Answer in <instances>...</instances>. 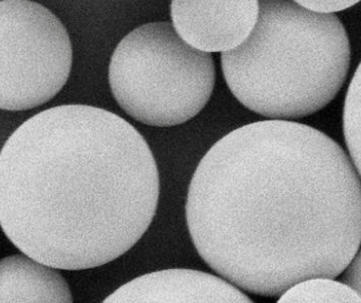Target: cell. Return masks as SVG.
Returning <instances> with one entry per match:
<instances>
[{"label":"cell","instance_id":"obj_9","mask_svg":"<svg viewBox=\"0 0 361 303\" xmlns=\"http://www.w3.org/2000/svg\"><path fill=\"white\" fill-rule=\"evenodd\" d=\"M283 303H360V294L347 283L329 277L299 281L280 296Z\"/></svg>","mask_w":361,"mask_h":303},{"label":"cell","instance_id":"obj_10","mask_svg":"<svg viewBox=\"0 0 361 303\" xmlns=\"http://www.w3.org/2000/svg\"><path fill=\"white\" fill-rule=\"evenodd\" d=\"M343 133L352 162L361 179V61L345 97Z\"/></svg>","mask_w":361,"mask_h":303},{"label":"cell","instance_id":"obj_6","mask_svg":"<svg viewBox=\"0 0 361 303\" xmlns=\"http://www.w3.org/2000/svg\"><path fill=\"white\" fill-rule=\"evenodd\" d=\"M260 13V0H171L180 37L204 52H227L245 42Z\"/></svg>","mask_w":361,"mask_h":303},{"label":"cell","instance_id":"obj_11","mask_svg":"<svg viewBox=\"0 0 361 303\" xmlns=\"http://www.w3.org/2000/svg\"><path fill=\"white\" fill-rule=\"evenodd\" d=\"M299 6L319 13L341 12L352 8L361 0H293Z\"/></svg>","mask_w":361,"mask_h":303},{"label":"cell","instance_id":"obj_12","mask_svg":"<svg viewBox=\"0 0 361 303\" xmlns=\"http://www.w3.org/2000/svg\"><path fill=\"white\" fill-rule=\"evenodd\" d=\"M345 283L355 290L361 297V247L345 270Z\"/></svg>","mask_w":361,"mask_h":303},{"label":"cell","instance_id":"obj_4","mask_svg":"<svg viewBox=\"0 0 361 303\" xmlns=\"http://www.w3.org/2000/svg\"><path fill=\"white\" fill-rule=\"evenodd\" d=\"M216 84L212 54L180 37L166 21L146 23L116 46L109 65L112 95L142 124L173 127L204 109Z\"/></svg>","mask_w":361,"mask_h":303},{"label":"cell","instance_id":"obj_3","mask_svg":"<svg viewBox=\"0 0 361 303\" xmlns=\"http://www.w3.org/2000/svg\"><path fill=\"white\" fill-rule=\"evenodd\" d=\"M350 63L351 47L341 19L293 0H260L250 35L221 55L233 97L273 120L324 109L345 85Z\"/></svg>","mask_w":361,"mask_h":303},{"label":"cell","instance_id":"obj_2","mask_svg":"<svg viewBox=\"0 0 361 303\" xmlns=\"http://www.w3.org/2000/svg\"><path fill=\"white\" fill-rule=\"evenodd\" d=\"M160 197L154 154L118 114L63 105L32 116L0 152V228L56 270L118 259L152 224Z\"/></svg>","mask_w":361,"mask_h":303},{"label":"cell","instance_id":"obj_1","mask_svg":"<svg viewBox=\"0 0 361 303\" xmlns=\"http://www.w3.org/2000/svg\"><path fill=\"white\" fill-rule=\"evenodd\" d=\"M186 221L200 257L263 297L345 272L361 245V180L322 131L288 120L252 123L197 165Z\"/></svg>","mask_w":361,"mask_h":303},{"label":"cell","instance_id":"obj_8","mask_svg":"<svg viewBox=\"0 0 361 303\" xmlns=\"http://www.w3.org/2000/svg\"><path fill=\"white\" fill-rule=\"evenodd\" d=\"M71 303L69 285L56 268L25 255L0 260V303Z\"/></svg>","mask_w":361,"mask_h":303},{"label":"cell","instance_id":"obj_5","mask_svg":"<svg viewBox=\"0 0 361 303\" xmlns=\"http://www.w3.org/2000/svg\"><path fill=\"white\" fill-rule=\"evenodd\" d=\"M65 25L31 0L0 1V109L23 111L48 103L71 72Z\"/></svg>","mask_w":361,"mask_h":303},{"label":"cell","instance_id":"obj_7","mask_svg":"<svg viewBox=\"0 0 361 303\" xmlns=\"http://www.w3.org/2000/svg\"><path fill=\"white\" fill-rule=\"evenodd\" d=\"M109 303H248L229 281L195 270H165L139 277L108 296Z\"/></svg>","mask_w":361,"mask_h":303}]
</instances>
